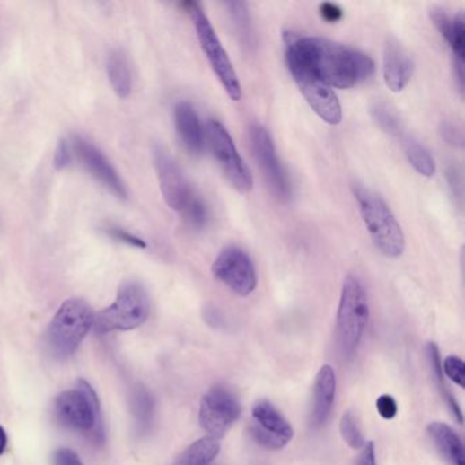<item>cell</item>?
Returning <instances> with one entry per match:
<instances>
[{
	"label": "cell",
	"mask_w": 465,
	"mask_h": 465,
	"mask_svg": "<svg viewBox=\"0 0 465 465\" xmlns=\"http://www.w3.org/2000/svg\"><path fill=\"white\" fill-rule=\"evenodd\" d=\"M443 372L446 377L453 381L454 383L464 388L465 386V364L462 359L457 356H448L443 364Z\"/></svg>",
	"instance_id": "30"
},
{
	"label": "cell",
	"mask_w": 465,
	"mask_h": 465,
	"mask_svg": "<svg viewBox=\"0 0 465 465\" xmlns=\"http://www.w3.org/2000/svg\"><path fill=\"white\" fill-rule=\"evenodd\" d=\"M250 141L254 157L261 167L270 190L276 198L288 201L293 196V188L288 173L278 160L272 136L261 125H253L250 127Z\"/></svg>",
	"instance_id": "11"
},
{
	"label": "cell",
	"mask_w": 465,
	"mask_h": 465,
	"mask_svg": "<svg viewBox=\"0 0 465 465\" xmlns=\"http://www.w3.org/2000/svg\"><path fill=\"white\" fill-rule=\"evenodd\" d=\"M206 134L210 151L228 182L239 193L246 194L253 190L254 180L251 171L239 154L235 142L227 128L219 120L212 119L207 122Z\"/></svg>",
	"instance_id": "8"
},
{
	"label": "cell",
	"mask_w": 465,
	"mask_h": 465,
	"mask_svg": "<svg viewBox=\"0 0 465 465\" xmlns=\"http://www.w3.org/2000/svg\"><path fill=\"white\" fill-rule=\"evenodd\" d=\"M105 232L109 233L111 238L117 239V241H122V243L128 244V246L136 247V249H146V247H148V244L142 241L141 238L127 232L126 230H122V228L110 227L105 230Z\"/></svg>",
	"instance_id": "31"
},
{
	"label": "cell",
	"mask_w": 465,
	"mask_h": 465,
	"mask_svg": "<svg viewBox=\"0 0 465 465\" xmlns=\"http://www.w3.org/2000/svg\"><path fill=\"white\" fill-rule=\"evenodd\" d=\"M370 115L375 125L389 136L400 139L406 134L403 120L400 115L390 104L385 101H377L372 105Z\"/></svg>",
	"instance_id": "25"
},
{
	"label": "cell",
	"mask_w": 465,
	"mask_h": 465,
	"mask_svg": "<svg viewBox=\"0 0 465 465\" xmlns=\"http://www.w3.org/2000/svg\"><path fill=\"white\" fill-rule=\"evenodd\" d=\"M340 433L347 445L351 446L352 449H362L366 443L359 423L351 411L346 412L341 417Z\"/></svg>",
	"instance_id": "29"
},
{
	"label": "cell",
	"mask_w": 465,
	"mask_h": 465,
	"mask_svg": "<svg viewBox=\"0 0 465 465\" xmlns=\"http://www.w3.org/2000/svg\"><path fill=\"white\" fill-rule=\"evenodd\" d=\"M154 162L159 178L160 190L171 209L182 212L194 191L189 185L178 162L162 145L154 146Z\"/></svg>",
	"instance_id": "14"
},
{
	"label": "cell",
	"mask_w": 465,
	"mask_h": 465,
	"mask_svg": "<svg viewBox=\"0 0 465 465\" xmlns=\"http://www.w3.org/2000/svg\"><path fill=\"white\" fill-rule=\"evenodd\" d=\"M336 374L329 364L320 367L314 383V404L311 409V426L314 428L327 423L336 398Z\"/></svg>",
	"instance_id": "18"
},
{
	"label": "cell",
	"mask_w": 465,
	"mask_h": 465,
	"mask_svg": "<svg viewBox=\"0 0 465 465\" xmlns=\"http://www.w3.org/2000/svg\"><path fill=\"white\" fill-rule=\"evenodd\" d=\"M149 314L151 301L145 287L138 281H125L114 303L94 314V330L99 335L133 330L145 324Z\"/></svg>",
	"instance_id": "6"
},
{
	"label": "cell",
	"mask_w": 465,
	"mask_h": 465,
	"mask_svg": "<svg viewBox=\"0 0 465 465\" xmlns=\"http://www.w3.org/2000/svg\"><path fill=\"white\" fill-rule=\"evenodd\" d=\"M364 451H362L361 457L357 460L356 465H377L375 464V449L373 441L364 443Z\"/></svg>",
	"instance_id": "37"
},
{
	"label": "cell",
	"mask_w": 465,
	"mask_h": 465,
	"mask_svg": "<svg viewBox=\"0 0 465 465\" xmlns=\"http://www.w3.org/2000/svg\"><path fill=\"white\" fill-rule=\"evenodd\" d=\"M378 414L386 420H391L398 414V403L390 395H382L377 400Z\"/></svg>",
	"instance_id": "32"
},
{
	"label": "cell",
	"mask_w": 465,
	"mask_h": 465,
	"mask_svg": "<svg viewBox=\"0 0 465 465\" xmlns=\"http://www.w3.org/2000/svg\"><path fill=\"white\" fill-rule=\"evenodd\" d=\"M225 7L230 12L239 38L243 40V43H246V46L251 43V23H250L249 10H247L246 4L241 2H228L225 4Z\"/></svg>",
	"instance_id": "27"
},
{
	"label": "cell",
	"mask_w": 465,
	"mask_h": 465,
	"mask_svg": "<svg viewBox=\"0 0 465 465\" xmlns=\"http://www.w3.org/2000/svg\"><path fill=\"white\" fill-rule=\"evenodd\" d=\"M433 23L445 39L454 57V71L460 89H464L465 21L462 14H446L443 10L434 9L430 13Z\"/></svg>",
	"instance_id": "16"
},
{
	"label": "cell",
	"mask_w": 465,
	"mask_h": 465,
	"mask_svg": "<svg viewBox=\"0 0 465 465\" xmlns=\"http://www.w3.org/2000/svg\"><path fill=\"white\" fill-rule=\"evenodd\" d=\"M320 14L328 23H336L343 18L344 13L338 4L325 2L320 4Z\"/></svg>",
	"instance_id": "33"
},
{
	"label": "cell",
	"mask_w": 465,
	"mask_h": 465,
	"mask_svg": "<svg viewBox=\"0 0 465 465\" xmlns=\"http://www.w3.org/2000/svg\"><path fill=\"white\" fill-rule=\"evenodd\" d=\"M220 452L219 438L205 437L189 446L176 465H210Z\"/></svg>",
	"instance_id": "24"
},
{
	"label": "cell",
	"mask_w": 465,
	"mask_h": 465,
	"mask_svg": "<svg viewBox=\"0 0 465 465\" xmlns=\"http://www.w3.org/2000/svg\"><path fill=\"white\" fill-rule=\"evenodd\" d=\"M352 191L359 205L362 220L378 251L388 259L403 256L406 236L390 207L378 194L362 185H355Z\"/></svg>",
	"instance_id": "2"
},
{
	"label": "cell",
	"mask_w": 465,
	"mask_h": 465,
	"mask_svg": "<svg viewBox=\"0 0 465 465\" xmlns=\"http://www.w3.org/2000/svg\"><path fill=\"white\" fill-rule=\"evenodd\" d=\"M400 139L407 160L414 167V170L425 178L434 176L437 165H435L434 157L432 156V154L414 136L404 134Z\"/></svg>",
	"instance_id": "23"
},
{
	"label": "cell",
	"mask_w": 465,
	"mask_h": 465,
	"mask_svg": "<svg viewBox=\"0 0 465 465\" xmlns=\"http://www.w3.org/2000/svg\"><path fill=\"white\" fill-rule=\"evenodd\" d=\"M369 320V298L364 284L355 276H347L341 290L336 320L338 349L346 359L354 356L361 346Z\"/></svg>",
	"instance_id": "3"
},
{
	"label": "cell",
	"mask_w": 465,
	"mask_h": 465,
	"mask_svg": "<svg viewBox=\"0 0 465 465\" xmlns=\"http://www.w3.org/2000/svg\"><path fill=\"white\" fill-rule=\"evenodd\" d=\"M131 409H133L134 419H136V430L139 434H146L151 432L154 427V412H156V404H154V396L145 386L138 385L133 389L131 395Z\"/></svg>",
	"instance_id": "22"
},
{
	"label": "cell",
	"mask_w": 465,
	"mask_h": 465,
	"mask_svg": "<svg viewBox=\"0 0 465 465\" xmlns=\"http://www.w3.org/2000/svg\"><path fill=\"white\" fill-rule=\"evenodd\" d=\"M93 324V310L83 299L73 298L63 302L47 332L49 351L60 361L68 359L75 354Z\"/></svg>",
	"instance_id": "4"
},
{
	"label": "cell",
	"mask_w": 465,
	"mask_h": 465,
	"mask_svg": "<svg viewBox=\"0 0 465 465\" xmlns=\"http://www.w3.org/2000/svg\"><path fill=\"white\" fill-rule=\"evenodd\" d=\"M73 149L83 167L99 180L104 188L109 189L119 199H127L128 193L125 182L120 178L114 165L104 156L97 146L81 136H73Z\"/></svg>",
	"instance_id": "15"
},
{
	"label": "cell",
	"mask_w": 465,
	"mask_h": 465,
	"mask_svg": "<svg viewBox=\"0 0 465 465\" xmlns=\"http://www.w3.org/2000/svg\"><path fill=\"white\" fill-rule=\"evenodd\" d=\"M175 126L185 148L191 154H201L204 149V128L190 102L179 101L175 105Z\"/></svg>",
	"instance_id": "19"
},
{
	"label": "cell",
	"mask_w": 465,
	"mask_h": 465,
	"mask_svg": "<svg viewBox=\"0 0 465 465\" xmlns=\"http://www.w3.org/2000/svg\"><path fill=\"white\" fill-rule=\"evenodd\" d=\"M7 446V434L4 428L0 426V456L4 453Z\"/></svg>",
	"instance_id": "38"
},
{
	"label": "cell",
	"mask_w": 465,
	"mask_h": 465,
	"mask_svg": "<svg viewBox=\"0 0 465 465\" xmlns=\"http://www.w3.org/2000/svg\"><path fill=\"white\" fill-rule=\"evenodd\" d=\"M55 465H81L80 457L71 449H57L54 453Z\"/></svg>",
	"instance_id": "35"
},
{
	"label": "cell",
	"mask_w": 465,
	"mask_h": 465,
	"mask_svg": "<svg viewBox=\"0 0 465 465\" xmlns=\"http://www.w3.org/2000/svg\"><path fill=\"white\" fill-rule=\"evenodd\" d=\"M212 273L239 296H249L257 287V273L253 259L241 247L228 246L222 250L212 265Z\"/></svg>",
	"instance_id": "10"
},
{
	"label": "cell",
	"mask_w": 465,
	"mask_h": 465,
	"mask_svg": "<svg viewBox=\"0 0 465 465\" xmlns=\"http://www.w3.org/2000/svg\"><path fill=\"white\" fill-rule=\"evenodd\" d=\"M180 213H183L186 223H188L193 230H204L207 223V207L205 202L202 201L201 197L194 193L190 201L186 205L185 209Z\"/></svg>",
	"instance_id": "28"
},
{
	"label": "cell",
	"mask_w": 465,
	"mask_h": 465,
	"mask_svg": "<svg viewBox=\"0 0 465 465\" xmlns=\"http://www.w3.org/2000/svg\"><path fill=\"white\" fill-rule=\"evenodd\" d=\"M428 435L443 459L452 465H465V452L461 440L445 423L433 422L427 427Z\"/></svg>",
	"instance_id": "20"
},
{
	"label": "cell",
	"mask_w": 465,
	"mask_h": 465,
	"mask_svg": "<svg viewBox=\"0 0 465 465\" xmlns=\"http://www.w3.org/2000/svg\"><path fill=\"white\" fill-rule=\"evenodd\" d=\"M426 354H427L428 364H430L433 377L437 381L441 396H443V400L448 404L449 409H451L453 417L459 420V423H462L461 409H460V406L457 404L456 399L451 395V391L446 389L445 382H443V361H441L438 347L435 346L434 343H428L427 348H426Z\"/></svg>",
	"instance_id": "26"
},
{
	"label": "cell",
	"mask_w": 465,
	"mask_h": 465,
	"mask_svg": "<svg viewBox=\"0 0 465 465\" xmlns=\"http://www.w3.org/2000/svg\"><path fill=\"white\" fill-rule=\"evenodd\" d=\"M183 7L193 21L199 46H201L213 73L216 75L217 80L220 81L230 99L233 101H239L241 99V86L239 83L238 75H236L232 62H231L227 51L223 47L216 31L213 29L209 18L206 17L204 10L196 2H189V4H183Z\"/></svg>",
	"instance_id": "7"
},
{
	"label": "cell",
	"mask_w": 465,
	"mask_h": 465,
	"mask_svg": "<svg viewBox=\"0 0 465 465\" xmlns=\"http://www.w3.org/2000/svg\"><path fill=\"white\" fill-rule=\"evenodd\" d=\"M70 162V148H68L67 142H66L65 139H62V141L59 142V145H57V152H55V168H57V171L65 170L66 167H68Z\"/></svg>",
	"instance_id": "34"
},
{
	"label": "cell",
	"mask_w": 465,
	"mask_h": 465,
	"mask_svg": "<svg viewBox=\"0 0 465 465\" xmlns=\"http://www.w3.org/2000/svg\"><path fill=\"white\" fill-rule=\"evenodd\" d=\"M107 75L112 89L120 99L130 96L133 89V75L127 55L122 49H114L107 57Z\"/></svg>",
	"instance_id": "21"
},
{
	"label": "cell",
	"mask_w": 465,
	"mask_h": 465,
	"mask_svg": "<svg viewBox=\"0 0 465 465\" xmlns=\"http://www.w3.org/2000/svg\"><path fill=\"white\" fill-rule=\"evenodd\" d=\"M283 40L285 57L311 71L330 88H355L374 75L372 57L351 47L294 31H284Z\"/></svg>",
	"instance_id": "1"
},
{
	"label": "cell",
	"mask_w": 465,
	"mask_h": 465,
	"mask_svg": "<svg viewBox=\"0 0 465 465\" xmlns=\"http://www.w3.org/2000/svg\"><path fill=\"white\" fill-rule=\"evenodd\" d=\"M55 415L66 427L86 433L94 443H104V425L96 391L85 380L77 388L63 391L55 400Z\"/></svg>",
	"instance_id": "5"
},
{
	"label": "cell",
	"mask_w": 465,
	"mask_h": 465,
	"mask_svg": "<svg viewBox=\"0 0 465 465\" xmlns=\"http://www.w3.org/2000/svg\"><path fill=\"white\" fill-rule=\"evenodd\" d=\"M251 414L254 425L250 427V433L259 445L270 451H280L293 440V426L270 401H256Z\"/></svg>",
	"instance_id": "13"
},
{
	"label": "cell",
	"mask_w": 465,
	"mask_h": 465,
	"mask_svg": "<svg viewBox=\"0 0 465 465\" xmlns=\"http://www.w3.org/2000/svg\"><path fill=\"white\" fill-rule=\"evenodd\" d=\"M441 134H443V138L445 139L448 144H451V145H462L461 131L457 130L451 123H445V125L443 126Z\"/></svg>",
	"instance_id": "36"
},
{
	"label": "cell",
	"mask_w": 465,
	"mask_h": 465,
	"mask_svg": "<svg viewBox=\"0 0 465 465\" xmlns=\"http://www.w3.org/2000/svg\"><path fill=\"white\" fill-rule=\"evenodd\" d=\"M285 62L310 109L328 125L336 126L341 123L343 110L332 88L291 57H285Z\"/></svg>",
	"instance_id": "9"
},
{
	"label": "cell",
	"mask_w": 465,
	"mask_h": 465,
	"mask_svg": "<svg viewBox=\"0 0 465 465\" xmlns=\"http://www.w3.org/2000/svg\"><path fill=\"white\" fill-rule=\"evenodd\" d=\"M238 399L223 386H215L202 398L199 425L210 437L222 438L241 417Z\"/></svg>",
	"instance_id": "12"
},
{
	"label": "cell",
	"mask_w": 465,
	"mask_h": 465,
	"mask_svg": "<svg viewBox=\"0 0 465 465\" xmlns=\"http://www.w3.org/2000/svg\"><path fill=\"white\" fill-rule=\"evenodd\" d=\"M383 81L389 91L400 93L414 75V60L399 41L389 40L383 51Z\"/></svg>",
	"instance_id": "17"
}]
</instances>
